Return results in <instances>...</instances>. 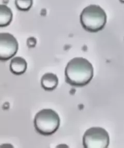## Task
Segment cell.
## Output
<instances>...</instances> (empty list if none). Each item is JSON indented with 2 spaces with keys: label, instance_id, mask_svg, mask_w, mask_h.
<instances>
[{
  "label": "cell",
  "instance_id": "1",
  "mask_svg": "<svg viewBox=\"0 0 124 148\" xmlns=\"http://www.w3.org/2000/svg\"><path fill=\"white\" fill-rule=\"evenodd\" d=\"M65 75L68 84L76 87H82L91 81L94 75V68L87 59L76 57L67 64Z\"/></svg>",
  "mask_w": 124,
  "mask_h": 148
},
{
  "label": "cell",
  "instance_id": "2",
  "mask_svg": "<svg viewBox=\"0 0 124 148\" xmlns=\"http://www.w3.org/2000/svg\"><path fill=\"white\" fill-rule=\"evenodd\" d=\"M106 14L97 5H90L84 8L80 15V23L85 30L95 33L104 29L106 23Z\"/></svg>",
  "mask_w": 124,
  "mask_h": 148
},
{
  "label": "cell",
  "instance_id": "3",
  "mask_svg": "<svg viewBox=\"0 0 124 148\" xmlns=\"http://www.w3.org/2000/svg\"><path fill=\"white\" fill-rule=\"evenodd\" d=\"M34 124L37 133L42 135L50 136L58 130L60 119L58 114L54 110L43 109L36 114Z\"/></svg>",
  "mask_w": 124,
  "mask_h": 148
},
{
  "label": "cell",
  "instance_id": "4",
  "mask_svg": "<svg viewBox=\"0 0 124 148\" xmlns=\"http://www.w3.org/2000/svg\"><path fill=\"white\" fill-rule=\"evenodd\" d=\"M109 134L103 128L94 127L86 130L83 137L85 148H106L109 146Z\"/></svg>",
  "mask_w": 124,
  "mask_h": 148
},
{
  "label": "cell",
  "instance_id": "5",
  "mask_svg": "<svg viewBox=\"0 0 124 148\" xmlns=\"http://www.w3.org/2000/svg\"><path fill=\"white\" fill-rule=\"evenodd\" d=\"M18 43L17 39L8 33L0 34V60L6 61L17 53Z\"/></svg>",
  "mask_w": 124,
  "mask_h": 148
},
{
  "label": "cell",
  "instance_id": "6",
  "mask_svg": "<svg viewBox=\"0 0 124 148\" xmlns=\"http://www.w3.org/2000/svg\"><path fill=\"white\" fill-rule=\"evenodd\" d=\"M27 69V62L21 57H16L12 59L10 63V70L13 74L20 75L25 73Z\"/></svg>",
  "mask_w": 124,
  "mask_h": 148
},
{
  "label": "cell",
  "instance_id": "7",
  "mask_svg": "<svg viewBox=\"0 0 124 148\" xmlns=\"http://www.w3.org/2000/svg\"><path fill=\"white\" fill-rule=\"evenodd\" d=\"M58 83V77L52 73H47L41 79V85L47 91H52L56 89Z\"/></svg>",
  "mask_w": 124,
  "mask_h": 148
},
{
  "label": "cell",
  "instance_id": "8",
  "mask_svg": "<svg viewBox=\"0 0 124 148\" xmlns=\"http://www.w3.org/2000/svg\"><path fill=\"white\" fill-rule=\"evenodd\" d=\"M13 13L9 8L5 5H0V27L8 26L12 21Z\"/></svg>",
  "mask_w": 124,
  "mask_h": 148
},
{
  "label": "cell",
  "instance_id": "9",
  "mask_svg": "<svg viewBox=\"0 0 124 148\" xmlns=\"http://www.w3.org/2000/svg\"><path fill=\"white\" fill-rule=\"evenodd\" d=\"M33 0H15V5L19 10L26 12L30 10Z\"/></svg>",
  "mask_w": 124,
  "mask_h": 148
},
{
  "label": "cell",
  "instance_id": "10",
  "mask_svg": "<svg viewBox=\"0 0 124 148\" xmlns=\"http://www.w3.org/2000/svg\"><path fill=\"white\" fill-rule=\"evenodd\" d=\"M36 39L34 37H30L27 40V45L30 48H33L35 46L36 44Z\"/></svg>",
  "mask_w": 124,
  "mask_h": 148
},
{
  "label": "cell",
  "instance_id": "11",
  "mask_svg": "<svg viewBox=\"0 0 124 148\" xmlns=\"http://www.w3.org/2000/svg\"><path fill=\"white\" fill-rule=\"evenodd\" d=\"M119 1H120V2H121L122 3L124 4V0H119Z\"/></svg>",
  "mask_w": 124,
  "mask_h": 148
}]
</instances>
